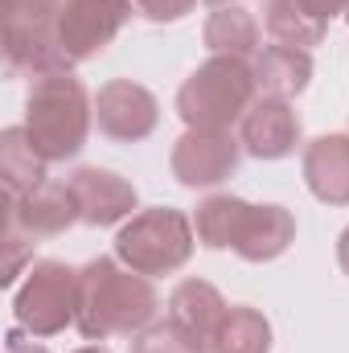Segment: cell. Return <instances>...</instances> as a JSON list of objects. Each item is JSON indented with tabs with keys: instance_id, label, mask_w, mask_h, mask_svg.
<instances>
[{
	"instance_id": "obj_17",
	"label": "cell",
	"mask_w": 349,
	"mask_h": 353,
	"mask_svg": "<svg viewBox=\"0 0 349 353\" xmlns=\"http://www.w3.org/2000/svg\"><path fill=\"white\" fill-rule=\"evenodd\" d=\"M255 79L263 94L296 99L312 83V54L296 46H263L255 54Z\"/></svg>"
},
{
	"instance_id": "obj_4",
	"label": "cell",
	"mask_w": 349,
	"mask_h": 353,
	"mask_svg": "<svg viewBox=\"0 0 349 353\" xmlns=\"http://www.w3.org/2000/svg\"><path fill=\"white\" fill-rule=\"evenodd\" d=\"M197 247V230L193 218L173 205H152V210H136L119 234H115V259L132 267L136 275H173L193 259Z\"/></svg>"
},
{
	"instance_id": "obj_14",
	"label": "cell",
	"mask_w": 349,
	"mask_h": 353,
	"mask_svg": "<svg viewBox=\"0 0 349 353\" xmlns=\"http://www.w3.org/2000/svg\"><path fill=\"white\" fill-rule=\"evenodd\" d=\"M226 312H230V304L222 300V292L210 279H181L169 292V321H177L206 350H210V341H214V333H218Z\"/></svg>"
},
{
	"instance_id": "obj_20",
	"label": "cell",
	"mask_w": 349,
	"mask_h": 353,
	"mask_svg": "<svg viewBox=\"0 0 349 353\" xmlns=\"http://www.w3.org/2000/svg\"><path fill=\"white\" fill-rule=\"evenodd\" d=\"M263 25H267V37H271L275 46H296V50H312V46H321L325 33H329V21L312 17V12L300 8L296 0H267Z\"/></svg>"
},
{
	"instance_id": "obj_19",
	"label": "cell",
	"mask_w": 349,
	"mask_h": 353,
	"mask_svg": "<svg viewBox=\"0 0 349 353\" xmlns=\"http://www.w3.org/2000/svg\"><path fill=\"white\" fill-rule=\"evenodd\" d=\"M201 41L214 54L251 58V54H259V21L243 4H218L201 25Z\"/></svg>"
},
{
	"instance_id": "obj_10",
	"label": "cell",
	"mask_w": 349,
	"mask_h": 353,
	"mask_svg": "<svg viewBox=\"0 0 349 353\" xmlns=\"http://www.w3.org/2000/svg\"><path fill=\"white\" fill-rule=\"evenodd\" d=\"M304 128H300V115L292 111L288 99H275V94H263L251 103V111L243 115L239 123V140H243V152H251L255 161H283L296 152Z\"/></svg>"
},
{
	"instance_id": "obj_26",
	"label": "cell",
	"mask_w": 349,
	"mask_h": 353,
	"mask_svg": "<svg viewBox=\"0 0 349 353\" xmlns=\"http://www.w3.org/2000/svg\"><path fill=\"white\" fill-rule=\"evenodd\" d=\"M300 8H308L312 17H321V21H333L337 12H346V0H296Z\"/></svg>"
},
{
	"instance_id": "obj_12",
	"label": "cell",
	"mask_w": 349,
	"mask_h": 353,
	"mask_svg": "<svg viewBox=\"0 0 349 353\" xmlns=\"http://www.w3.org/2000/svg\"><path fill=\"white\" fill-rule=\"evenodd\" d=\"M74 222H83V214H79V197L70 181H46L25 197H8V226L25 230L29 239L62 234Z\"/></svg>"
},
{
	"instance_id": "obj_16",
	"label": "cell",
	"mask_w": 349,
	"mask_h": 353,
	"mask_svg": "<svg viewBox=\"0 0 349 353\" xmlns=\"http://www.w3.org/2000/svg\"><path fill=\"white\" fill-rule=\"evenodd\" d=\"M251 201L235 197V193H210L197 210H193V230H197V243L206 251H235L243 230H247V218H251Z\"/></svg>"
},
{
	"instance_id": "obj_28",
	"label": "cell",
	"mask_w": 349,
	"mask_h": 353,
	"mask_svg": "<svg viewBox=\"0 0 349 353\" xmlns=\"http://www.w3.org/2000/svg\"><path fill=\"white\" fill-rule=\"evenodd\" d=\"M74 353H111V350H107V345H99V341H94V345H83V350H74Z\"/></svg>"
},
{
	"instance_id": "obj_3",
	"label": "cell",
	"mask_w": 349,
	"mask_h": 353,
	"mask_svg": "<svg viewBox=\"0 0 349 353\" xmlns=\"http://www.w3.org/2000/svg\"><path fill=\"white\" fill-rule=\"evenodd\" d=\"M255 66L247 58L214 54L206 58L177 90V115L185 128H210V132H230L243 123V115L255 103Z\"/></svg>"
},
{
	"instance_id": "obj_27",
	"label": "cell",
	"mask_w": 349,
	"mask_h": 353,
	"mask_svg": "<svg viewBox=\"0 0 349 353\" xmlns=\"http://www.w3.org/2000/svg\"><path fill=\"white\" fill-rule=\"evenodd\" d=\"M337 263H341V271L349 275V226L341 230V239H337Z\"/></svg>"
},
{
	"instance_id": "obj_25",
	"label": "cell",
	"mask_w": 349,
	"mask_h": 353,
	"mask_svg": "<svg viewBox=\"0 0 349 353\" xmlns=\"http://www.w3.org/2000/svg\"><path fill=\"white\" fill-rule=\"evenodd\" d=\"M4 353H50L46 345H33L29 337H25V329L17 325V329H8V337H4Z\"/></svg>"
},
{
	"instance_id": "obj_1",
	"label": "cell",
	"mask_w": 349,
	"mask_h": 353,
	"mask_svg": "<svg viewBox=\"0 0 349 353\" xmlns=\"http://www.w3.org/2000/svg\"><path fill=\"white\" fill-rule=\"evenodd\" d=\"M161 296L148 275H136L111 255H99L79 267V316L74 329L87 341L107 337H136L152 325Z\"/></svg>"
},
{
	"instance_id": "obj_13",
	"label": "cell",
	"mask_w": 349,
	"mask_h": 353,
	"mask_svg": "<svg viewBox=\"0 0 349 353\" xmlns=\"http://www.w3.org/2000/svg\"><path fill=\"white\" fill-rule=\"evenodd\" d=\"M300 173L317 201L349 205V136L329 132V136H317L312 144H304Z\"/></svg>"
},
{
	"instance_id": "obj_30",
	"label": "cell",
	"mask_w": 349,
	"mask_h": 353,
	"mask_svg": "<svg viewBox=\"0 0 349 353\" xmlns=\"http://www.w3.org/2000/svg\"><path fill=\"white\" fill-rule=\"evenodd\" d=\"M346 21H349V0H346Z\"/></svg>"
},
{
	"instance_id": "obj_24",
	"label": "cell",
	"mask_w": 349,
	"mask_h": 353,
	"mask_svg": "<svg viewBox=\"0 0 349 353\" xmlns=\"http://www.w3.org/2000/svg\"><path fill=\"white\" fill-rule=\"evenodd\" d=\"M132 8H136L140 17L157 21V25H173V21L189 17V12L197 8V0H132Z\"/></svg>"
},
{
	"instance_id": "obj_22",
	"label": "cell",
	"mask_w": 349,
	"mask_h": 353,
	"mask_svg": "<svg viewBox=\"0 0 349 353\" xmlns=\"http://www.w3.org/2000/svg\"><path fill=\"white\" fill-rule=\"evenodd\" d=\"M132 353H210L197 337H189L177 321H152L132 337Z\"/></svg>"
},
{
	"instance_id": "obj_21",
	"label": "cell",
	"mask_w": 349,
	"mask_h": 353,
	"mask_svg": "<svg viewBox=\"0 0 349 353\" xmlns=\"http://www.w3.org/2000/svg\"><path fill=\"white\" fill-rule=\"evenodd\" d=\"M210 353H271V321L251 304H230L210 341Z\"/></svg>"
},
{
	"instance_id": "obj_5",
	"label": "cell",
	"mask_w": 349,
	"mask_h": 353,
	"mask_svg": "<svg viewBox=\"0 0 349 353\" xmlns=\"http://www.w3.org/2000/svg\"><path fill=\"white\" fill-rule=\"evenodd\" d=\"M12 316L29 337H58L79 316V271L62 259H37L12 296Z\"/></svg>"
},
{
	"instance_id": "obj_9",
	"label": "cell",
	"mask_w": 349,
	"mask_h": 353,
	"mask_svg": "<svg viewBox=\"0 0 349 353\" xmlns=\"http://www.w3.org/2000/svg\"><path fill=\"white\" fill-rule=\"evenodd\" d=\"M94 123L115 144H140L161 123L157 94L132 79H111L94 90Z\"/></svg>"
},
{
	"instance_id": "obj_18",
	"label": "cell",
	"mask_w": 349,
	"mask_h": 353,
	"mask_svg": "<svg viewBox=\"0 0 349 353\" xmlns=\"http://www.w3.org/2000/svg\"><path fill=\"white\" fill-rule=\"evenodd\" d=\"M46 169H50V161L33 148L25 128H4L0 132V181H4L8 197H25L37 185H46L50 181Z\"/></svg>"
},
{
	"instance_id": "obj_6",
	"label": "cell",
	"mask_w": 349,
	"mask_h": 353,
	"mask_svg": "<svg viewBox=\"0 0 349 353\" xmlns=\"http://www.w3.org/2000/svg\"><path fill=\"white\" fill-rule=\"evenodd\" d=\"M62 0H0L4 12V62L8 74H58L70 70L58 37H54V17Z\"/></svg>"
},
{
	"instance_id": "obj_23",
	"label": "cell",
	"mask_w": 349,
	"mask_h": 353,
	"mask_svg": "<svg viewBox=\"0 0 349 353\" xmlns=\"http://www.w3.org/2000/svg\"><path fill=\"white\" fill-rule=\"evenodd\" d=\"M4 275H0V283L4 288H12L17 283V275L25 271V263H33V243H29V234L25 230H17V226H4Z\"/></svg>"
},
{
	"instance_id": "obj_8",
	"label": "cell",
	"mask_w": 349,
	"mask_h": 353,
	"mask_svg": "<svg viewBox=\"0 0 349 353\" xmlns=\"http://www.w3.org/2000/svg\"><path fill=\"white\" fill-rule=\"evenodd\" d=\"M243 161V140L230 132H210V128H185V136L173 144L169 169L185 189H218L230 181Z\"/></svg>"
},
{
	"instance_id": "obj_29",
	"label": "cell",
	"mask_w": 349,
	"mask_h": 353,
	"mask_svg": "<svg viewBox=\"0 0 349 353\" xmlns=\"http://www.w3.org/2000/svg\"><path fill=\"white\" fill-rule=\"evenodd\" d=\"M206 4H214V8H218V4H235V0H206Z\"/></svg>"
},
{
	"instance_id": "obj_11",
	"label": "cell",
	"mask_w": 349,
	"mask_h": 353,
	"mask_svg": "<svg viewBox=\"0 0 349 353\" xmlns=\"http://www.w3.org/2000/svg\"><path fill=\"white\" fill-rule=\"evenodd\" d=\"M74 185V197H79V214L87 226H123L136 205H140V193L128 176L111 173V169H99V165H87L70 176Z\"/></svg>"
},
{
	"instance_id": "obj_15",
	"label": "cell",
	"mask_w": 349,
	"mask_h": 353,
	"mask_svg": "<svg viewBox=\"0 0 349 353\" xmlns=\"http://www.w3.org/2000/svg\"><path fill=\"white\" fill-rule=\"evenodd\" d=\"M292 243H296V218H292V210L267 201V205H255V210H251L247 230H243L235 255L247 259V263H271V259H279Z\"/></svg>"
},
{
	"instance_id": "obj_2",
	"label": "cell",
	"mask_w": 349,
	"mask_h": 353,
	"mask_svg": "<svg viewBox=\"0 0 349 353\" xmlns=\"http://www.w3.org/2000/svg\"><path fill=\"white\" fill-rule=\"evenodd\" d=\"M90 123H94V99L87 94L83 79H74V70L33 79V87L25 94V123L21 128L29 132L33 148L50 165L70 161L87 148Z\"/></svg>"
},
{
	"instance_id": "obj_7",
	"label": "cell",
	"mask_w": 349,
	"mask_h": 353,
	"mask_svg": "<svg viewBox=\"0 0 349 353\" xmlns=\"http://www.w3.org/2000/svg\"><path fill=\"white\" fill-rule=\"evenodd\" d=\"M132 12H136L132 0H62L54 17V37H58L66 66H79L94 54H103L119 37Z\"/></svg>"
}]
</instances>
